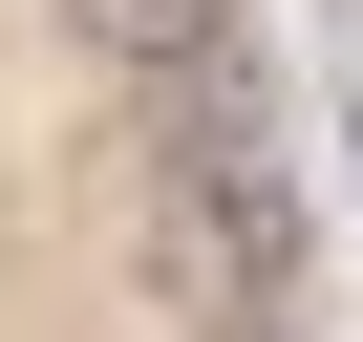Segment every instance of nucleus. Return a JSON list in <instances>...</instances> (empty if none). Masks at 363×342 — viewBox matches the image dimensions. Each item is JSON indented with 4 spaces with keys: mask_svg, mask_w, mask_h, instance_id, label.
I'll return each instance as SVG.
<instances>
[{
    "mask_svg": "<svg viewBox=\"0 0 363 342\" xmlns=\"http://www.w3.org/2000/svg\"><path fill=\"white\" fill-rule=\"evenodd\" d=\"M65 43L128 86V107H171V86H193V65H235L257 22H235V0H65Z\"/></svg>",
    "mask_w": 363,
    "mask_h": 342,
    "instance_id": "1",
    "label": "nucleus"
},
{
    "mask_svg": "<svg viewBox=\"0 0 363 342\" xmlns=\"http://www.w3.org/2000/svg\"><path fill=\"white\" fill-rule=\"evenodd\" d=\"M278 342H299V321H278Z\"/></svg>",
    "mask_w": 363,
    "mask_h": 342,
    "instance_id": "2",
    "label": "nucleus"
}]
</instances>
